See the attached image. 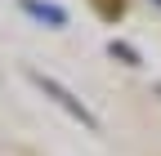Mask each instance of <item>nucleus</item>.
<instances>
[{"mask_svg": "<svg viewBox=\"0 0 161 156\" xmlns=\"http://www.w3.org/2000/svg\"><path fill=\"white\" fill-rule=\"evenodd\" d=\"M27 76H31V85H36L40 94H45V98H54L58 107H63V112L72 116V121H80L85 129H98V116H94V112H90L85 103H80V98H76V94H72L67 85H58L54 76H40V71H27Z\"/></svg>", "mask_w": 161, "mask_h": 156, "instance_id": "f257e3e1", "label": "nucleus"}]
</instances>
